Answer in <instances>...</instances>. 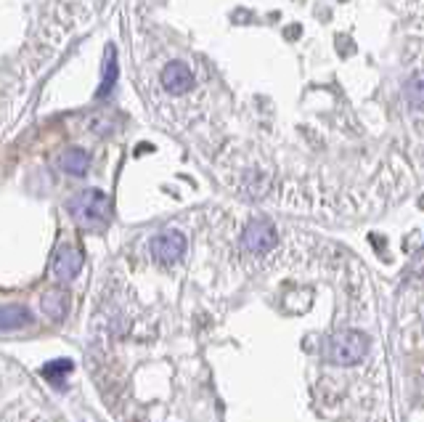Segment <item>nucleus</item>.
<instances>
[{
  "mask_svg": "<svg viewBox=\"0 0 424 422\" xmlns=\"http://www.w3.org/2000/svg\"><path fill=\"white\" fill-rule=\"evenodd\" d=\"M67 210L77 223H83V226H99V223L109 220L112 204H109V197L103 191L88 189V191H80V194H74L69 200Z\"/></svg>",
  "mask_w": 424,
  "mask_h": 422,
  "instance_id": "nucleus-1",
  "label": "nucleus"
},
{
  "mask_svg": "<svg viewBox=\"0 0 424 422\" xmlns=\"http://www.w3.org/2000/svg\"><path fill=\"white\" fill-rule=\"evenodd\" d=\"M369 354V338L358 329H342L334 335L332 340V348H329V356L332 361L339 364V367H353L358 361H363Z\"/></svg>",
  "mask_w": 424,
  "mask_h": 422,
  "instance_id": "nucleus-2",
  "label": "nucleus"
},
{
  "mask_svg": "<svg viewBox=\"0 0 424 422\" xmlns=\"http://www.w3.org/2000/svg\"><path fill=\"white\" fill-rule=\"evenodd\" d=\"M241 242H244V247H247V253L252 255H268L276 247V229H273L268 220L257 218V220H250L247 223V229H244V234H241Z\"/></svg>",
  "mask_w": 424,
  "mask_h": 422,
  "instance_id": "nucleus-3",
  "label": "nucleus"
},
{
  "mask_svg": "<svg viewBox=\"0 0 424 422\" xmlns=\"http://www.w3.org/2000/svg\"><path fill=\"white\" fill-rule=\"evenodd\" d=\"M186 253V237L181 231H162L152 239V255L159 263H175Z\"/></svg>",
  "mask_w": 424,
  "mask_h": 422,
  "instance_id": "nucleus-4",
  "label": "nucleus"
},
{
  "mask_svg": "<svg viewBox=\"0 0 424 422\" xmlns=\"http://www.w3.org/2000/svg\"><path fill=\"white\" fill-rule=\"evenodd\" d=\"M162 85L168 88L170 93L181 96V93H186L188 88L194 85V72L183 61H170L168 67L162 69Z\"/></svg>",
  "mask_w": 424,
  "mask_h": 422,
  "instance_id": "nucleus-5",
  "label": "nucleus"
},
{
  "mask_svg": "<svg viewBox=\"0 0 424 422\" xmlns=\"http://www.w3.org/2000/svg\"><path fill=\"white\" fill-rule=\"evenodd\" d=\"M83 269V255L77 253L74 247H61L56 258H53V274L61 279V282H72Z\"/></svg>",
  "mask_w": 424,
  "mask_h": 422,
  "instance_id": "nucleus-6",
  "label": "nucleus"
},
{
  "mask_svg": "<svg viewBox=\"0 0 424 422\" xmlns=\"http://www.w3.org/2000/svg\"><path fill=\"white\" fill-rule=\"evenodd\" d=\"M30 324H32V311L27 305H19V303L3 305V332H14V329L30 327Z\"/></svg>",
  "mask_w": 424,
  "mask_h": 422,
  "instance_id": "nucleus-7",
  "label": "nucleus"
},
{
  "mask_svg": "<svg viewBox=\"0 0 424 422\" xmlns=\"http://www.w3.org/2000/svg\"><path fill=\"white\" fill-rule=\"evenodd\" d=\"M59 168L69 173V175H85L88 168H90V157L83 149H67L59 157Z\"/></svg>",
  "mask_w": 424,
  "mask_h": 422,
  "instance_id": "nucleus-8",
  "label": "nucleus"
},
{
  "mask_svg": "<svg viewBox=\"0 0 424 422\" xmlns=\"http://www.w3.org/2000/svg\"><path fill=\"white\" fill-rule=\"evenodd\" d=\"M67 308H69L67 292H61V289H51V292L43 295V311H46V316L61 321L64 316H67Z\"/></svg>",
  "mask_w": 424,
  "mask_h": 422,
  "instance_id": "nucleus-9",
  "label": "nucleus"
},
{
  "mask_svg": "<svg viewBox=\"0 0 424 422\" xmlns=\"http://www.w3.org/2000/svg\"><path fill=\"white\" fill-rule=\"evenodd\" d=\"M117 77H119L117 53H114V48L109 46V48H106V64H103V80H101V88H99V96H109L112 88H114V83H117Z\"/></svg>",
  "mask_w": 424,
  "mask_h": 422,
  "instance_id": "nucleus-10",
  "label": "nucleus"
},
{
  "mask_svg": "<svg viewBox=\"0 0 424 422\" xmlns=\"http://www.w3.org/2000/svg\"><path fill=\"white\" fill-rule=\"evenodd\" d=\"M406 99L411 106H424V72H416L406 83Z\"/></svg>",
  "mask_w": 424,
  "mask_h": 422,
  "instance_id": "nucleus-11",
  "label": "nucleus"
},
{
  "mask_svg": "<svg viewBox=\"0 0 424 422\" xmlns=\"http://www.w3.org/2000/svg\"><path fill=\"white\" fill-rule=\"evenodd\" d=\"M69 372H72V361L64 358V361H51V364H46V367H43V377L51 380V383H61V377L69 374Z\"/></svg>",
  "mask_w": 424,
  "mask_h": 422,
  "instance_id": "nucleus-12",
  "label": "nucleus"
}]
</instances>
